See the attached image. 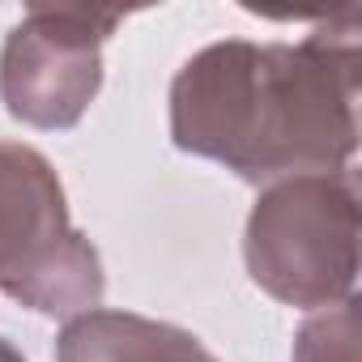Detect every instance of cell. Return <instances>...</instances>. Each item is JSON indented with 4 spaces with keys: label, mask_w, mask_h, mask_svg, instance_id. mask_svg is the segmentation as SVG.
<instances>
[{
    "label": "cell",
    "mask_w": 362,
    "mask_h": 362,
    "mask_svg": "<svg viewBox=\"0 0 362 362\" xmlns=\"http://www.w3.org/2000/svg\"><path fill=\"white\" fill-rule=\"evenodd\" d=\"M290 362H358V294L311 311L294 332Z\"/></svg>",
    "instance_id": "6"
},
{
    "label": "cell",
    "mask_w": 362,
    "mask_h": 362,
    "mask_svg": "<svg viewBox=\"0 0 362 362\" xmlns=\"http://www.w3.org/2000/svg\"><path fill=\"white\" fill-rule=\"evenodd\" d=\"M124 13L94 5H30L0 47V103L39 132L77 128L103 90V43Z\"/></svg>",
    "instance_id": "4"
},
{
    "label": "cell",
    "mask_w": 362,
    "mask_h": 362,
    "mask_svg": "<svg viewBox=\"0 0 362 362\" xmlns=\"http://www.w3.org/2000/svg\"><path fill=\"white\" fill-rule=\"evenodd\" d=\"M56 362H222L197 332L136 311L94 307L64 320Z\"/></svg>",
    "instance_id": "5"
},
{
    "label": "cell",
    "mask_w": 362,
    "mask_h": 362,
    "mask_svg": "<svg viewBox=\"0 0 362 362\" xmlns=\"http://www.w3.org/2000/svg\"><path fill=\"white\" fill-rule=\"evenodd\" d=\"M358 9L298 43L222 39L170 81V141L252 188L354 166L358 153Z\"/></svg>",
    "instance_id": "1"
},
{
    "label": "cell",
    "mask_w": 362,
    "mask_h": 362,
    "mask_svg": "<svg viewBox=\"0 0 362 362\" xmlns=\"http://www.w3.org/2000/svg\"><path fill=\"white\" fill-rule=\"evenodd\" d=\"M103 256L69 218V197L47 153L0 141V294L52 320L103 307Z\"/></svg>",
    "instance_id": "3"
},
{
    "label": "cell",
    "mask_w": 362,
    "mask_h": 362,
    "mask_svg": "<svg viewBox=\"0 0 362 362\" xmlns=\"http://www.w3.org/2000/svg\"><path fill=\"white\" fill-rule=\"evenodd\" d=\"M358 170L290 175L260 188L243 226L247 277L277 303L320 311L358 286Z\"/></svg>",
    "instance_id": "2"
},
{
    "label": "cell",
    "mask_w": 362,
    "mask_h": 362,
    "mask_svg": "<svg viewBox=\"0 0 362 362\" xmlns=\"http://www.w3.org/2000/svg\"><path fill=\"white\" fill-rule=\"evenodd\" d=\"M0 362H26V354H22L9 337H0Z\"/></svg>",
    "instance_id": "7"
}]
</instances>
